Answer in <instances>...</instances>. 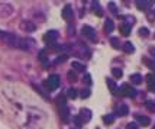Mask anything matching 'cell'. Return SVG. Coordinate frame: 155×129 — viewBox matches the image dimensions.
Segmentation results:
<instances>
[{"mask_svg": "<svg viewBox=\"0 0 155 129\" xmlns=\"http://www.w3.org/2000/svg\"><path fill=\"white\" fill-rule=\"evenodd\" d=\"M62 18H64V20H67V22L71 20V18H72L71 6H65V7H64V10H62Z\"/></svg>", "mask_w": 155, "mask_h": 129, "instance_id": "52a82bcc", "label": "cell"}, {"mask_svg": "<svg viewBox=\"0 0 155 129\" xmlns=\"http://www.w3.org/2000/svg\"><path fill=\"white\" fill-rule=\"evenodd\" d=\"M112 73H113V75H115L116 78H121L122 75H123L122 70H119V68H113V70H112Z\"/></svg>", "mask_w": 155, "mask_h": 129, "instance_id": "cb8c5ba5", "label": "cell"}, {"mask_svg": "<svg viewBox=\"0 0 155 129\" xmlns=\"http://www.w3.org/2000/svg\"><path fill=\"white\" fill-rule=\"evenodd\" d=\"M67 59H68V57L67 55H61V57H58V58L55 59V64H57V65H58V64H62V62H65Z\"/></svg>", "mask_w": 155, "mask_h": 129, "instance_id": "44dd1931", "label": "cell"}, {"mask_svg": "<svg viewBox=\"0 0 155 129\" xmlns=\"http://www.w3.org/2000/svg\"><path fill=\"white\" fill-rule=\"evenodd\" d=\"M68 80L70 81H75V80H77V74L74 73V71H70L68 73Z\"/></svg>", "mask_w": 155, "mask_h": 129, "instance_id": "484cf974", "label": "cell"}, {"mask_svg": "<svg viewBox=\"0 0 155 129\" xmlns=\"http://www.w3.org/2000/svg\"><path fill=\"white\" fill-rule=\"evenodd\" d=\"M119 92H121L122 96H128V97H132V99L136 96V90H135L133 87H131L129 84H123Z\"/></svg>", "mask_w": 155, "mask_h": 129, "instance_id": "3957f363", "label": "cell"}, {"mask_svg": "<svg viewBox=\"0 0 155 129\" xmlns=\"http://www.w3.org/2000/svg\"><path fill=\"white\" fill-rule=\"evenodd\" d=\"M78 118L81 119L83 123H87V122H90V119H91V112L88 110V109H81Z\"/></svg>", "mask_w": 155, "mask_h": 129, "instance_id": "8992f818", "label": "cell"}, {"mask_svg": "<svg viewBox=\"0 0 155 129\" xmlns=\"http://www.w3.org/2000/svg\"><path fill=\"white\" fill-rule=\"evenodd\" d=\"M141 81H142V75H141V74L135 73L131 75V83H132V84H141Z\"/></svg>", "mask_w": 155, "mask_h": 129, "instance_id": "30bf717a", "label": "cell"}, {"mask_svg": "<svg viewBox=\"0 0 155 129\" xmlns=\"http://www.w3.org/2000/svg\"><path fill=\"white\" fill-rule=\"evenodd\" d=\"M57 39H58V32H57V31H48V32L44 35V42H45V44H50V45H52Z\"/></svg>", "mask_w": 155, "mask_h": 129, "instance_id": "277c9868", "label": "cell"}, {"mask_svg": "<svg viewBox=\"0 0 155 129\" xmlns=\"http://www.w3.org/2000/svg\"><path fill=\"white\" fill-rule=\"evenodd\" d=\"M67 96H68L70 99H72V100H74V99L77 97V90H75V89H70L68 92H67Z\"/></svg>", "mask_w": 155, "mask_h": 129, "instance_id": "ffe728a7", "label": "cell"}, {"mask_svg": "<svg viewBox=\"0 0 155 129\" xmlns=\"http://www.w3.org/2000/svg\"><path fill=\"white\" fill-rule=\"evenodd\" d=\"M128 112H129V109H128V106H126V105H121V106L118 108V110H116V113H118L119 116H126V115H128Z\"/></svg>", "mask_w": 155, "mask_h": 129, "instance_id": "7c38bea8", "label": "cell"}, {"mask_svg": "<svg viewBox=\"0 0 155 129\" xmlns=\"http://www.w3.org/2000/svg\"><path fill=\"white\" fill-rule=\"evenodd\" d=\"M104 26H106V31H107V32H112V31L115 29V26H113V22H112V19H107V20L104 22Z\"/></svg>", "mask_w": 155, "mask_h": 129, "instance_id": "e0dca14e", "label": "cell"}, {"mask_svg": "<svg viewBox=\"0 0 155 129\" xmlns=\"http://www.w3.org/2000/svg\"><path fill=\"white\" fill-rule=\"evenodd\" d=\"M93 10L97 13V16H102V9H100V6H99L97 3H94V4H93Z\"/></svg>", "mask_w": 155, "mask_h": 129, "instance_id": "d4e9b609", "label": "cell"}, {"mask_svg": "<svg viewBox=\"0 0 155 129\" xmlns=\"http://www.w3.org/2000/svg\"><path fill=\"white\" fill-rule=\"evenodd\" d=\"M139 35L142 38H148L149 37V31H148L146 28H141V29H139Z\"/></svg>", "mask_w": 155, "mask_h": 129, "instance_id": "d6986e66", "label": "cell"}, {"mask_svg": "<svg viewBox=\"0 0 155 129\" xmlns=\"http://www.w3.org/2000/svg\"><path fill=\"white\" fill-rule=\"evenodd\" d=\"M39 58L42 59V62H44V64L47 62V57H45V52H44V51H41V52H39Z\"/></svg>", "mask_w": 155, "mask_h": 129, "instance_id": "f546056e", "label": "cell"}, {"mask_svg": "<svg viewBox=\"0 0 155 129\" xmlns=\"http://www.w3.org/2000/svg\"><path fill=\"white\" fill-rule=\"evenodd\" d=\"M72 70H75V71H84L86 70V65L81 64V62H78V61H72Z\"/></svg>", "mask_w": 155, "mask_h": 129, "instance_id": "8fae6325", "label": "cell"}, {"mask_svg": "<svg viewBox=\"0 0 155 129\" xmlns=\"http://www.w3.org/2000/svg\"><path fill=\"white\" fill-rule=\"evenodd\" d=\"M126 129H138V126H136L135 123H129V125L126 126Z\"/></svg>", "mask_w": 155, "mask_h": 129, "instance_id": "1f68e13d", "label": "cell"}, {"mask_svg": "<svg viewBox=\"0 0 155 129\" xmlns=\"http://www.w3.org/2000/svg\"><path fill=\"white\" fill-rule=\"evenodd\" d=\"M146 108L149 109L151 112H155V105L154 102H146Z\"/></svg>", "mask_w": 155, "mask_h": 129, "instance_id": "83f0119b", "label": "cell"}, {"mask_svg": "<svg viewBox=\"0 0 155 129\" xmlns=\"http://www.w3.org/2000/svg\"><path fill=\"white\" fill-rule=\"evenodd\" d=\"M123 49H125V52H126V54H133V52H135V48H133V45H132L131 42H125Z\"/></svg>", "mask_w": 155, "mask_h": 129, "instance_id": "4fadbf2b", "label": "cell"}, {"mask_svg": "<svg viewBox=\"0 0 155 129\" xmlns=\"http://www.w3.org/2000/svg\"><path fill=\"white\" fill-rule=\"evenodd\" d=\"M149 90H151V92H155V83L149 84Z\"/></svg>", "mask_w": 155, "mask_h": 129, "instance_id": "d6a6232c", "label": "cell"}, {"mask_svg": "<svg viewBox=\"0 0 155 129\" xmlns=\"http://www.w3.org/2000/svg\"><path fill=\"white\" fill-rule=\"evenodd\" d=\"M107 86H109V89H110V92L112 93H118V86H116V83L113 81V80H107Z\"/></svg>", "mask_w": 155, "mask_h": 129, "instance_id": "5bb4252c", "label": "cell"}, {"mask_svg": "<svg viewBox=\"0 0 155 129\" xmlns=\"http://www.w3.org/2000/svg\"><path fill=\"white\" fill-rule=\"evenodd\" d=\"M146 81H148L149 84L155 83V73H149V74H148V75H146Z\"/></svg>", "mask_w": 155, "mask_h": 129, "instance_id": "603a6c76", "label": "cell"}, {"mask_svg": "<svg viewBox=\"0 0 155 129\" xmlns=\"http://www.w3.org/2000/svg\"><path fill=\"white\" fill-rule=\"evenodd\" d=\"M103 122L106 123V125H112V123L115 122V116H113V115H107V116H104Z\"/></svg>", "mask_w": 155, "mask_h": 129, "instance_id": "ac0fdd59", "label": "cell"}, {"mask_svg": "<svg viewBox=\"0 0 155 129\" xmlns=\"http://www.w3.org/2000/svg\"><path fill=\"white\" fill-rule=\"evenodd\" d=\"M131 29H132V26H129V25H122L121 26V32L125 37H128L131 34Z\"/></svg>", "mask_w": 155, "mask_h": 129, "instance_id": "2e32d148", "label": "cell"}, {"mask_svg": "<svg viewBox=\"0 0 155 129\" xmlns=\"http://www.w3.org/2000/svg\"><path fill=\"white\" fill-rule=\"evenodd\" d=\"M84 81H86L87 86H90V84H91V78H90V74H86V75H84Z\"/></svg>", "mask_w": 155, "mask_h": 129, "instance_id": "f1b7e54d", "label": "cell"}, {"mask_svg": "<svg viewBox=\"0 0 155 129\" xmlns=\"http://www.w3.org/2000/svg\"><path fill=\"white\" fill-rule=\"evenodd\" d=\"M23 29L28 31V32H34L35 29H36V26H35L34 23H31V22H26V23H23Z\"/></svg>", "mask_w": 155, "mask_h": 129, "instance_id": "9a60e30c", "label": "cell"}, {"mask_svg": "<svg viewBox=\"0 0 155 129\" xmlns=\"http://www.w3.org/2000/svg\"><path fill=\"white\" fill-rule=\"evenodd\" d=\"M13 13V7L7 3H0V18H7Z\"/></svg>", "mask_w": 155, "mask_h": 129, "instance_id": "7a4b0ae2", "label": "cell"}, {"mask_svg": "<svg viewBox=\"0 0 155 129\" xmlns=\"http://www.w3.org/2000/svg\"><path fill=\"white\" fill-rule=\"evenodd\" d=\"M88 96H90V90H88V89H83V90H81V97H83V99H87Z\"/></svg>", "mask_w": 155, "mask_h": 129, "instance_id": "4316f807", "label": "cell"}, {"mask_svg": "<svg viewBox=\"0 0 155 129\" xmlns=\"http://www.w3.org/2000/svg\"><path fill=\"white\" fill-rule=\"evenodd\" d=\"M110 44L113 48H119V38H110Z\"/></svg>", "mask_w": 155, "mask_h": 129, "instance_id": "7402d4cb", "label": "cell"}, {"mask_svg": "<svg viewBox=\"0 0 155 129\" xmlns=\"http://www.w3.org/2000/svg\"><path fill=\"white\" fill-rule=\"evenodd\" d=\"M74 120H75V123H77L78 126H80V125H83V122H81V119H80L78 116H75V118H74Z\"/></svg>", "mask_w": 155, "mask_h": 129, "instance_id": "4dcf8cb0", "label": "cell"}, {"mask_svg": "<svg viewBox=\"0 0 155 129\" xmlns=\"http://www.w3.org/2000/svg\"><path fill=\"white\" fill-rule=\"evenodd\" d=\"M81 34H83V37L88 38L90 41H94V39H96V31H94L91 26H83Z\"/></svg>", "mask_w": 155, "mask_h": 129, "instance_id": "5b68a950", "label": "cell"}, {"mask_svg": "<svg viewBox=\"0 0 155 129\" xmlns=\"http://www.w3.org/2000/svg\"><path fill=\"white\" fill-rule=\"evenodd\" d=\"M58 86H60V77L55 75V74L50 75V77L47 78V81H45V87H47L48 92H54V90H57Z\"/></svg>", "mask_w": 155, "mask_h": 129, "instance_id": "6da1fadb", "label": "cell"}, {"mask_svg": "<svg viewBox=\"0 0 155 129\" xmlns=\"http://www.w3.org/2000/svg\"><path fill=\"white\" fill-rule=\"evenodd\" d=\"M151 3H152V1H146V0L141 1V0H138V1H136V7H138L139 10H145V9H148V7L151 6Z\"/></svg>", "mask_w": 155, "mask_h": 129, "instance_id": "ba28073f", "label": "cell"}, {"mask_svg": "<svg viewBox=\"0 0 155 129\" xmlns=\"http://www.w3.org/2000/svg\"><path fill=\"white\" fill-rule=\"evenodd\" d=\"M136 119H138V122L142 126H148V125L151 123V120H149L148 116H136Z\"/></svg>", "mask_w": 155, "mask_h": 129, "instance_id": "9c48e42d", "label": "cell"}]
</instances>
